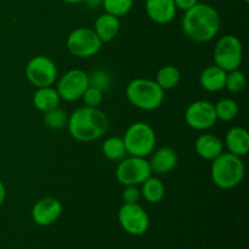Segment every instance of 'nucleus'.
<instances>
[{"label":"nucleus","instance_id":"1","mask_svg":"<svg viewBox=\"0 0 249 249\" xmlns=\"http://www.w3.org/2000/svg\"><path fill=\"white\" fill-rule=\"evenodd\" d=\"M181 28L185 36L196 43H208L215 38L221 28V17L215 7L197 2L184 11Z\"/></svg>","mask_w":249,"mask_h":249},{"label":"nucleus","instance_id":"2","mask_svg":"<svg viewBox=\"0 0 249 249\" xmlns=\"http://www.w3.org/2000/svg\"><path fill=\"white\" fill-rule=\"evenodd\" d=\"M67 129L70 135L79 142L99 140L109 129V119L97 107L83 106L68 116Z\"/></svg>","mask_w":249,"mask_h":249},{"label":"nucleus","instance_id":"3","mask_svg":"<svg viewBox=\"0 0 249 249\" xmlns=\"http://www.w3.org/2000/svg\"><path fill=\"white\" fill-rule=\"evenodd\" d=\"M246 167L242 157L230 152H223L212 160L211 178L216 187L231 190L237 187L245 179Z\"/></svg>","mask_w":249,"mask_h":249},{"label":"nucleus","instance_id":"4","mask_svg":"<svg viewBox=\"0 0 249 249\" xmlns=\"http://www.w3.org/2000/svg\"><path fill=\"white\" fill-rule=\"evenodd\" d=\"M125 95L134 107L142 111H155L164 101V90L152 79L136 78L126 85Z\"/></svg>","mask_w":249,"mask_h":249},{"label":"nucleus","instance_id":"5","mask_svg":"<svg viewBox=\"0 0 249 249\" xmlns=\"http://www.w3.org/2000/svg\"><path fill=\"white\" fill-rule=\"evenodd\" d=\"M123 141L129 156L146 158L156 148L157 136L150 124L146 122H135L126 129Z\"/></svg>","mask_w":249,"mask_h":249},{"label":"nucleus","instance_id":"6","mask_svg":"<svg viewBox=\"0 0 249 249\" xmlns=\"http://www.w3.org/2000/svg\"><path fill=\"white\" fill-rule=\"evenodd\" d=\"M214 65L219 66L226 72L238 70L243 61L242 41L232 34L223 36L214 46Z\"/></svg>","mask_w":249,"mask_h":249},{"label":"nucleus","instance_id":"7","mask_svg":"<svg viewBox=\"0 0 249 249\" xmlns=\"http://www.w3.org/2000/svg\"><path fill=\"white\" fill-rule=\"evenodd\" d=\"M102 41L89 27H78L68 34L66 46L71 55L78 58H90L100 53Z\"/></svg>","mask_w":249,"mask_h":249},{"label":"nucleus","instance_id":"8","mask_svg":"<svg viewBox=\"0 0 249 249\" xmlns=\"http://www.w3.org/2000/svg\"><path fill=\"white\" fill-rule=\"evenodd\" d=\"M151 175L152 170L145 157H124L116 168V179L122 186H140Z\"/></svg>","mask_w":249,"mask_h":249},{"label":"nucleus","instance_id":"9","mask_svg":"<svg viewBox=\"0 0 249 249\" xmlns=\"http://www.w3.org/2000/svg\"><path fill=\"white\" fill-rule=\"evenodd\" d=\"M26 78L33 87H51L58 79V70L50 57L38 55L32 57L26 66Z\"/></svg>","mask_w":249,"mask_h":249},{"label":"nucleus","instance_id":"10","mask_svg":"<svg viewBox=\"0 0 249 249\" xmlns=\"http://www.w3.org/2000/svg\"><path fill=\"white\" fill-rule=\"evenodd\" d=\"M118 223L126 233L142 236L150 229V216L139 203H123L118 211Z\"/></svg>","mask_w":249,"mask_h":249},{"label":"nucleus","instance_id":"11","mask_svg":"<svg viewBox=\"0 0 249 249\" xmlns=\"http://www.w3.org/2000/svg\"><path fill=\"white\" fill-rule=\"evenodd\" d=\"M56 82H57L56 90H57L61 100L67 102H74L82 99L83 94L89 87L88 73L83 70H78V68L66 72Z\"/></svg>","mask_w":249,"mask_h":249},{"label":"nucleus","instance_id":"12","mask_svg":"<svg viewBox=\"0 0 249 249\" xmlns=\"http://www.w3.org/2000/svg\"><path fill=\"white\" fill-rule=\"evenodd\" d=\"M185 121L194 130H209L218 122L214 104L207 100H197L191 102L185 111Z\"/></svg>","mask_w":249,"mask_h":249},{"label":"nucleus","instance_id":"13","mask_svg":"<svg viewBox=\"0 0 249 249\" xmlns=\"http://www.w3.org/2000/svg\"><path fill=\"white\" fill-rule=\"evenodd\" d=\"M63 206L55 197H44L34 203L31 209V218L36 225L50 226L61 218Z\"/></svg>","mask_w":249,"mask_h":249},{"label":"nucleus","instance_id":"14","mask_svg":"<svg viewBox=\"0 0 249 249\" xmlns=\"http://www.w3.org/2000/svg\"><path fill=\"white\" fill-rule=\"evenodd\" d=\"M150 156L151 158L148 160V164H150L152 173H156L157 175H164L174 170V168L178 165V160H179L177 151L168 146L153 150Z\"/></svg>","mask_w":249,"mask_h":249},{"label":"nucleus","instance_id":"15","mask_svg":"<svg viewBox=\"0 0 249 249\" xmlns=\"http://www.w3.org/2000/svg\"><path fill=\"white\" fill-rule=\"evenodd\" d=\"M146 14L157 24H168L175 18L177 6L173 0H146Z\"/></svg>","mask_w":249,"mask_h":249},{"label":"nucleus","instance_id":"16","mask_svg":"<svg viewBox=\"0 0 249 249\" xmlns=\"http://www.w3.org/2000/svg\"><path fill=\"white\" fill-rule=\"evenodd\" d=\"M195 151L203 160H213L224 152V142L215 134L204 133L197 138Z\"/></svg>","mask_w":249,"mask_h":249},{"label":"nucleus","instance_id":"17","mask_svg":"<svg viewBox=\"0 0 249 249\" xmlns=\"http://www.w3.org/2000/svg\"><path fill=\"white\" fill-rule=\"evenodd\" d=\"M223 142L228 152L233 153L238 157H243L249 152V134L247 129L242 126H233L229 129Z\"/></svg>","mask_w":249,"mask_h":249},{"label":"nucleus","instance_id":"18","mask_svg":"<svg viewBox=\"0 0 249 249\" xmlns=\"http://www.w3.org/2000/svg\"><path fill=\"white\" fill-rule=\"evenodd\" d=\"M92 29L102 41V44L109 43L118 36L121 31V21H119V17L108 12H104L96 18Z\"/></svg>","mask_w":249,"mask_h":249},{"label":"nucleus","instance_id":"19","mask_svg":"<svg viewBox=\"0 0 249 249\" xmlns=\"http://www.w3.org/2000/svg\"><path fill=\"white\" fill-rule=\"evenodd\" d=\"M226 74L228 72L219 66H208L199 74V84L208 92L221 91L223 89H225Z\"/></svg>","mask_w":249,"mask_h":249},{"label":"nucleus","instance_id":"20","mask_svg":"<svg viewBox=\"0 0 249 249\" xmlns=\"http://www.w3.org/2000/svg\"><path fill=\"white\" fill-rule=\"evenodd\" d=\"M33 101L34 107H36L38 111L45 112L51 111V109L56 108V107L60 106L61 97L58 95L56 88L51 87H44V88H36V90L33 94Z\"/></svg>","mask_w":249,"mask_h":249},{"label":"nucleus","instance_id":"21","mask_svg":"<svg viewBox=\"0 0 249 249\" xmlns=\"http://www.w3.org/2000/svg\"><path fill=\"white\" fill-rule=\"evenodd\" d=\"M142 189L141 191V197L145 199L148 203H160V202L163 201L165 196V186L162 182V180L158 179L157 177H152L151 175L150 178L145 180L142 182Z\"/></svg>","mask_w":249,"mask_h":249},{"label":"nucleus","instance_id":"22","mask_svg":"<svg viewBox=\"0 0 249 249\" xmlns=\"http://www.w3.org/2000/svg\"><path fill=\"white\" fill-rule=\"evenodd\" d=\"M180 80H181V72L179 68L177 66L165 65L158 70L155 82L165 91L177 88Z\"/></svg>","mask_w":249,"mask_h":249},{"label":"nucleus","instance_id":"23","mask_svg":"<svg viewBox=\"0 0 249 249\" xmlns=\"http://www.w3.org/2000/svg\"><path fill=\"white\" fill-rule=\"evenodd\" d=\"M101 151L105 157L109 160H121L128 155L123 138L121 136H109V138L105 139L101 146Z\"/></svg>","mask_w":249,"mask_h":249},{"label":"nucleus","instance_id":"24","mask_svg":"<svg viewBox=\"0 0 249 249\" xmlns=\"http://www.w3.org/2000/svg\"><path fill=\"white\" fill-rule=\"evenodd\" d=\"M214 108H215L216 118L221 122L233 121L235 118H237L238 113H240V106H238L237 101L230 99V97L219 100L216 104H214Z\"/></svg>","mask_w":249,"mask_h":249},{"label":"nucleus","instance_id":"25","mask_svg":"<svg viewBox=\"0 0 249 249\" xmlns=\"http://www.w3.org/2000/svg\"><path fill=\"white\" fill-rule=\"evenodd\" d=\"M88 79H89L90 87L96 88L104 94L111 89L112 82H113L111 73L104 68H96V70L92 71L91 73L88 74Z\"/></svg>","mask_w":249,"mask_h":249},{"label":"nucleus","instance_id":"26","mask_svg":"<svg viewBox=\"0 0 249 249\" xmlns=\"http://www.w3.org/2000/svg\"><path fill=\"white\" fill-rule=\"evenodd\" d=\"M43 121L44 124H45L49 129H53V130H61V129H63L65 126H67L68 114L67 112L61 109L60 107H56V108L44 113Z\"/></svg>","mask_w":249,"mask_h":249},{"label":"nucleus","instance_id":"27","mask_svg":"<svg viewBox=\"0 0 249 249\" xmlns=\"http://www.w3.org/2000/svg\"><path fill=\"white\" fill-rule=\"evenodd\" d=\"M102 6L105 12H108L117 17H123L131 11L134 0H102Z\"/></svg>","mask_w":249,"mask_h":249},{"label":"nucleus","instance_id":"28","mask_svg":"<svg viewBox=\"0 0 249 249\" xmlns=\"http://www.w3.org/2000/svg\"><path fill=\"white\" fill-rule=\"evenodd\" d=\"M246 85H247V78L245 73L240 71V68L228 72L225 82V89H228V91H230L231 94H238L245 89Z\"/></svg>","mask_w":249,"mask_h":249},{"label":"nucleus","instance_id":"29","mask_svg":"<svg viewBox=\"0 0 249 249\" xmlns=\"http://www.w3.org/2000/svg\"><path fill=\"white\" fill-rule=\"evenodd\" d=\"M84 106L88 107H99L104 100V92L94 87H88L82 96Z\"/></svg>","mask_w":249,"mask_h":249},{"label":"nucleus","instance_id":"30","mask_svg":"<svg viewBox=\"0 0 249 249\" xmlns=\"http://www.w3.org/2000/svg\"><path fill=\"white\" fill-rule=\"evenodd\" d=\"M122 198L124 203H139L141 198V191L138 186H124Z\"/></svg>","mask_w":249,"mask_h":249},{"label":"nucleus","instance_id":"31","mask_svg":"<svg viewBox=\"0 0 249 249\" xmlns=\"http://www.w3.org/2000/svg\"><path fill=\"white\" fill-rule=\"evenodd\" d=\"M177 6L178 10H182V11H186V10L191 9L192 6L198 2V0H173Z\"/></svg>","mask_w":249,"mask_h":249},{"label":"nucleus","instance_id":"32","mask_svg":"<svg viewBox=\"0 0 249 249\" xmlns=\"http://www.w3.org/2000/svg\"><path fill=\"white\" fill-rule=\"evenodd\" d=\"M83 2H85V5L90 9H96L102 5V0H83Z\"/></svg>","mask_w":249,"mask_h":249},{"label":"nucleus","instance_id":"33","mask_svg":"<svg viewBox=\"0 0 249 249\" xmlns=\"http://www.w3.org/2000/svg\"><path fill=\"white\" fill-rule=\"evenodd\" d=\"M5 199H6V187H5L4 182L0 180V207L4 204Z\"/></svg>","mask_w":249,"mask_h":249},{"label":"nucleus","instance_id":"34","mask_svg":"<svg viewBox=\"0 0 249 249\" xmlns=\"http://www.w3.org/2000/svg\"><path fill=\"white\" fill-rule=\"evenodd\" d=\"M61 1L70 5H75V4H80V2H83V0H61Z\"/></svg>","mask_w":249,"mask_h":249},{"label":"nucleus","instance_id":"35","mask_svg":"<svg viewBox=\"0 0 249 249\" xmlns=\"http://www.w3.org/2000/svg\"><path fill=\"white\" fill-rule=\"evenodd\" d=\"M242 1L245 2V4H248V2H249V0H242Z\"/></svg>","mask_w":249,"mask_h":249}]
</instances>
